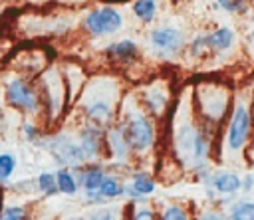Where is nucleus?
Instances as JSON below:
<instances>
[{
    "label": "nucleus",
    "instance_id": "nucleus-1",
    "mask_svg": "<svg viewBox=\"0 0 254 220\" xmlns=\"http://www.w3.org/2000/svg\"><path fill=\"white\" fill-rule=\"evenodd\" d=\"M175 143H177V151H179L181 159L190 163V165H198L206 157L208 145H206L202 133L194 125H190V123H183L177 129Z\"/></svg>",
    "mask_w": 254,
    "mask_h": 220
},
{
    "label": "nucleus",
    "instance_id": "nucleus-2",
    "mask_svg": "<svg viewBox=\"0 0 254 220\" xmlns=\"http://www.w3.org/2000/svg\"><path fill=\"white\" fill-rule=\"evenodd\" d=\"M123 133H125L129 147H133L135 151H141V153L147 151L155 141V129H153L151 121L141 113H135L129 117L127 125L123 127Z\"/></svg>",
    "mask_w": 254,
    "mask_h": 220
},
{
    "label": "nucleus",
    "instance_id": "nucleus-3",
    "mask_svg": "<svg viewBox=\"0 0 254 220\" xmlns=\"http://www.w3.org/2000/svg\"><path fill=\"white\" fill-rule=\"evenodd\" d=\"M123 24V18L121 14L115 10V8H109V6H103V8H97L93 12H89L83 20V26L89 34L93 36H107V34H113L121 28Z\"/></svg>",
    "mask_w": 254,
    "mask_h": 220
},
{
    "label": "nucleus",
    "instance_id": "nucleus-4",
    "mask_svg": "<svg viewBox=\"0 0 254 220\" xmlns=\"http://www.w3.org/2000/svg\"><path fill=\"white\" fill-rule=\"evenodd\" d=\"M248 133H250V113L244 103H238L228 125V137H226L228 149L230 151L242 149L248 139Z\"/></svg>",
    "mask_w": 254,
    "mask_h": 220
},
{
    "label": "nucleus",
    "instance_id": "nucleus-5",
    "mask_svg": "<svg viewBox=\"0 0 254 220\" xmlns=\"http://www.w3.org/2000/svg\"><path fill=\"white\" fill-rule=\"evenodd\" d=\"M6 99L28 113H34L38 109V95L32 89V85L26 79H12L6 83Z\"/></svg>",
    "mask_w": 254,
    "mask_h": 220
},
{
    "label": "nucleus",
    "instance_id": "nucleus-6",
    "mask_svg": "<svg viewBox=\"0 0 254 220\" xmlns=\"http://www.w3.org/2000/svg\"><path fill=\"white\" fill-rule=\"evenodd\" d=\"M151 46L161 55H175L185 46V36L175 28H161L151 34Z\"/></svg>",
    "mask_w": 254,
    "mask_h": 220
},
{
    "label": "nucleus",
    "instance_id": "nucleus-7",
    "mask_svg": "<svg viewBox=\"0 0 254 220\" xmlns=\"http://www.w3.org/2000/svg\"><path fill=\"white\" fill-rule=\"evenodd\" d=\"M50 143H52V145H50V151H52V155H54L60 163H64V165H79V163L85 161V157H83L79 145H73V143H71L69 139H65V137H56V139H52Z\"/></svg>",
    "mask_w": 254,
    "mask_h": 220
},
{
    "label": "nucleus",
    "instance_id": "nucleus-8",
    "mask_svg": "<svg viewBox=\"0 0 254 220\" xmlns=\"http://www.w3.org/2000/svg\"><path fill=\"white\" fill-rule=\"evenodd\" d=\"M234 42V34L232 30L228 28H220L216 32H212L210 36H202V44L204 48H212L216 52H222V50H228Z\"/></svg>",
    "mask_w": 254,
    "mask_h": 220
},
{
    "label": "nucleus",
    "instance_id": "nucleus-9",
    "mask_svg": "<svg viewBox=\"0 0 254 220\" xmlns=\"http://www.w3.org/2000/svg\"><path fill=\"white\" fill-rule=\"evenodd\" d=\"M85 115H87V119L93 123V125H97V127H101V125H107L109 121H111V117H113V111H111V105L107 103V101H93L87 109H85Z\"/></svg>",
    "mask_w": 254,
    "mask_h": 220
},
{
    "label": "nucleus",
    "instance_id": "nucleus-10",
    "mask_svg": "<svg viewBox=\"0 0 254 220\" xmlns=\"http://www.w3.org/2000/svg\"><path fill=\"white\" fill-rule=\"evenodd\" d=\"M137 54H139V50H137V46L131 40H121V42L111 44L107 48V55L115 57L119 61H131V59L137 57Z\"/></svg>",
    "mask_w": 254,
    "mask_h": 220
},
{
    "label": "nucleus",
    "instance_id": "nucleus-11",
    "mask_svg": "<svg viewBox=\"0 0 254 220\" xmlns=\"http://www.w3.org/2000/svg\"><path fill=\"white\" fill-rule=\"evenodd\" d=\"M99 141H101V133H99V129H95V127H87V129H83L79 149H81V153H83L85 159L93 157V155L99 151Z\"/></svg>",
    "mask_w": 254,
    "mask_h": 220
},
{
    "label": "nucleus",
    "instance_id": "nucleus-12",
    "mask_svg": "<svg viewBox=\"0 0 254 220\" xmlns=\"http://www.w3.org/2000/svg\"><path fill=\"white\" fill-rule=\"evenodd\" d=\"M155 190V182L149 178V174H135L133 176V184L125 188V192L133 198H139V196H145V194H151Z\"/></svg>",
    "mask_w": 254,
    "mask_h": 220
},
{
    "label": "nucleus",
    "instance_id": "nucleus-13",
    "mask_svg": "<svg viewBox=\"0 0 254 220\" xmlns=\"http://www.w3.org/2000/svg\"><path fill=\"white\" fill-rule=\"evenodd\" d=\"M214 186L218 192H236L240 188V178L232 172H220L214 176Z\"/></svg>",
    "mask_w": 254,
    "mask_h": 220
},
{
    "label": "nucleus",
    "instance_id": "nucleus-14",
    "mask_svg": "<svg viewBox=\"0 0 254 220\" xmlns=\"http://www.w3.org/2000/svg\"><path fill=\"white\" fill-rule=\"evenodd\" d=\"M56 184H58V190L64 194H75L77 190V182L67 168H62L56 172Z\"/></svg>",
    "mask_w": 254,
    "mask_h": 220
},
{
    "label": "nucleus",
    "instance_id": "nucleus-15",
    "mask_svg": "<svg viewBox=\"0 0 254 220\" xmlns=\"http://www.w3.org/2000/svg\"><path fill=\"white\" fill-rule=\"evenodd\" d=\"M103 176H105L103 170H101L99 166H93V168H89V170H85V172L81 174V184H83V188L91 194V192H95V190L99 188Z\"/></svg>",
    "mask_w": 254,
    "mask_h": 220
},
{
    "label": "nucleus",
    "instance_id": "nucleus-16",
    "mask_svg": "<svg viewBox=\"0 0 254 220\" xmlns=\"http://www.w3.org/2000/svg\"><path fill=\"white\" fill-rule=\"evenodd\" d=\"M155 10H157V2L155 0H135L133 2V12L143 22H151L155 18Z\"/></svg>",
    "mask_w": 254,
    "mask_h": 220
},
{
    "label": "nucleus",
    "instance_id": "nucleus-17",
    "mask_svg": "<svg viewBox=\"0 0 254 220\" xmlns=\"http://www.w3.org/2000/svg\"><path fill=\"white\" fill-rule=\"evenodd\" d=\"M97 192H99V198H113V196L121 194L123 188H121V184H119V180L115 176H103Z\"/></svg>",
    "mask_w": 254,
    "mask_h": 220
},
{
    "label": "nucleus",
    "instance_id": "nucleus-18",
    "mask_svg": "<svg viewBox=\"0 0 254 220\" xmlns=\"http://www.w3.org/2000/svg\"><path fill=\"white\" fill-rule=\"evenodd\" d=\"M109 145H111V151L117 155V157H123L127 151H129V143L125 139V133L123 129H113L109 133Z\"/></svg>",
    "mask_w": 254,
    "mask_h": 220
},
{
    "label": "nucleus",
    "instance_id": "nucleus-19",
    "mask_svg": "<svg viewBox=\"0 0 254 220\" xmlns=\"http://www.w3.org/2000/svg\"><path fill=\"white\" fill-rule=\"evenodd\" d=\"M14 166H16V159L14 155H0V184H6L14 172Z\"/></svg>",
    "mask_w": 254,
    "mask_h": 220
},
{
    "label": "nucleus",
    "instance_id": "nucleus-20",
    "mask_svg": "<svg viewBox=\"0 0 254 220\" xmlns=\"http://www.w3.org/2000/svg\"><path fill=\"white\" fill-rule=\"evenodd\" d=\"M230 220H254V202H238L230 212Z\"/></svg>",
    "mask_w": 254,
    "mask_h": 220
},
{
    "label": "nucleus",
    "instance_id": "nucleus-21",
    "mask_svg": "<svg viewBox=\"0 0 254 220\" xmlns=\"http://www.w3.org/2000/svg\"><path fill=\"white\" fill-rule=\"evenodd\" d=\"M38 186H40V190H42L44 194H48V196L56 194V192H58L56 174H50V172H42V174L38 176Z\"/></svg>",
    "mask_w": 254,
    "mask_h": 220
},
{
    "label": "nucleus",
    "instance_id": "nucleus-22",
    "mask_svg": "<svg viewBox=\"0 0 254 220\" xmlns=\"http://www.w3.org/2000/svg\"><path fill=\"white\" fill-rule=\"evenodd\" d=\"M0 220H26V210L22 206H8L2 210Z\"/></svg>",
    "mask_w": 254,
    "mask_h": 220
},
{
    "label": "nucleus",
    "instance_id": "nucleus-23",
    "mask_svg": "<svg viewBox=\"0 0 254 220\" xmlns=\"http://www.w3.org/2000/svg\"><path fill=\"white\" fill-rule=\"evenodd\" d=\"M161 220H189V218H187V214H185L183 208H179V206H169V208L165 210V214H163Z\"/></svg>",
    "mask_w": 254,
    "mask_h": 220
},
{
    "label": "nucleus",
    "instance_id": "nucleus-24",
    "mask_svg": "<svg viewBox=\"0 0 254 220\" xmlns=\"http://www.w3.org/2000/svg\"><path fill=\"white\" fill-rule=\"evenodd\" d=\"M218 4L228 12H238L244 8V0H218Z\"/></svg>",
    "mask_w": 254,
    "mask_h": 220
},
{
    "label": "nucleus",
    "instance_id": "nucleus-25",
    "mask_svg": "<svg viewBox=\"0 0 254 220\" xmlns=\"http://www.w3.org/2000/svg\"><path fill=\"white\" fill-rule=\"evenodd\" d=\"M133 220H155V214L149 208H139L137 214L133 216Z\"/></svg>",
    "mask_w": 254,
    "mask_h": 220
},
{
    "label": "nucleus",
    "instance_id": "nucleus-26",
    "mask_svg": "<svg viewBox=\"0 0 254 220\" xmlns=\"http://www.w3.org/2000/svg\"><path fill=\"white\" fill-rule=\"evenodd\" d=\"M91 220H115V214L111 210H99L91 216Z\"/></svg>",
    "mask_w": 254,
    "mask_h": 220
},
{
    "label": "nucleus",
    "instance_id": "nucleus-27",
    "mask_svg": "<svg viewBox=\"0 0 254 220\" xmlns=\"http://www.w3.org/2000/svg\"><path fill=\"white\" fill-rule=\"evenodd\" d=\"M200 220H224V218L220 214H216V212H206V214L200 216Z\"/></svg>",
    "mask_w": 254,
    "mask_h": 220
},
{
    "label": "nucleus",
    "instance_id": "nucleus-28",
    "mask_svg": "<svg viewBox=\"0 0 254 220\" xmlns=\"http://www.w3.org/2000/svg\"><path fill=\"white\" fill-rule=\"evenodd\" d=\"M24 133H26V137H28V139H34V137L38 135L36 127H32V125H26V127H24Z\"/></svg>",
    "mask_w": 254,
    "mask_h": 220
},
{
    "label": "nucleus",
    "instance_id": "nucleus-29",
    "mask_svg": "<svg viewBox=\"0 0 254 220\" xmlns=\"http://www.w3.org/2000/svg\"><path fill=\"white\" fill-rule=\"evenodd\" d=\"M0 119H2V111H0Z\"/></svg>",
    "mask_w": 254,
    "mask_h": 220
}]
</instances>
